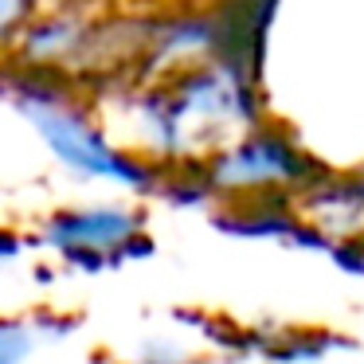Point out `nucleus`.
<instances>
[{
	"instance_id": "obj_2",
	"label": "nucleus",
	"mask_w": 364,
	"mask_h": 364,
	"mask_svg": "<svg viewBox=\"0 0 364 364\" xmlns=\"http://www.w3.org/2000/svg\"><path fill=\"white\" fill-rule=\"evenodd\" d=\"M28 345H32L28 329H20V325H12V321H0V364H20L28 353Z\"/></svg>"
},
{
	"instance_id": "obj_1",
	"label": "nucleus",
	"mask_w": 364,
	"mask_h": 364,
	"mask_svg": "<svg viewBox=\"0 0 364 364\" xmlns=\"http://www.w3.org/2000/svg\"><path fill=\"white\" fill-rule=\"evenodd\" d=\"M67 231V255L75 247H87V259H98L106 247H114L118 239L134 235V220L122 212H87V215H67V220L55 223V231Z\"/></svg>"
}]
</instances>
